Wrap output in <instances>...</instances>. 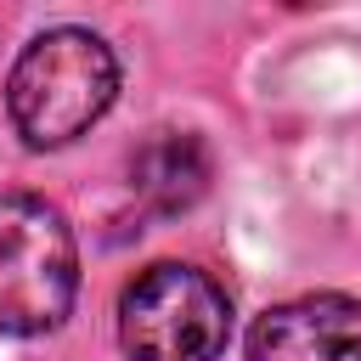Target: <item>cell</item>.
I'll return each mask as SVG.
<instances>
[{
  "label": "cell",
  "mask_w": 361,
  "mask_h": 361,
  "mask_svg": "<svg viewBox=\"0 0 361 361\" xmlns=\"http://www.w3.org/2000/svg\"><path fill=\"white\" fill-rule=\"evenodd\" d=\"M118 96V56L90 28H45L6 79V113L34 152L79 141Z\"/></svg>",
  "instance_id": "1"
},
{
  "label": "cell",
  "mask_w": 361,
  "mask_h": 361,
  "mask_svg": "<svg viewBox=\"0 0 361 361\" xmlns=\"http://www.w3.org/2000/svg\"><path fill=\"white\" fill-rule=\"evenodd\" d=\"M79 293V248L62 220L34 192H0V333L39 338L68 322Z\"/></svg>",
  "instance_id": "2"
},
{
  "label": "cell",
  "mask_w": 361,
  "mask_h": 361,
  "mask_svg": "<svg viewBox=\"0 0 361 361\" xmlns=\"http://www.w3.org/2000/svg\"><path fill=\"white\" fill-rule=\"evenodd\" d=\"M226 338L231 299L197 265L158 259L118 299V344L130 361H214Z\"/></svg>",
  "instance_id": "3"
},
{
  "label": "cell",
  "mask_w": 361,
  "mask_h": 361,
  "mask_svg": "<svg viewBox=\"0 0 361 361\" xmlns=\"http://www.w3.org/2000/svg\"><path fill=\"white\" fill-rule=\"evenodd\" d=\"M248 361H361V299L305 293L248 327Z\"/></svg>",
  "instance_id": "4"
},
{
  "label": "cell",
  "mask_w": 361,
  "mask_h": 361,
  "mask_svg": "<svg viewBox=\"0 0 361 361\" xmlns=\"http://www.w3.org/2000/svg\"><path fill=\"white\" fill-rule=\"evenodd\" d=\"M130 192L152 214H186L209 192V147L186 130H158L130 158Z\"/></svg>",
  "instance_id": "5"
}]
</instances>
